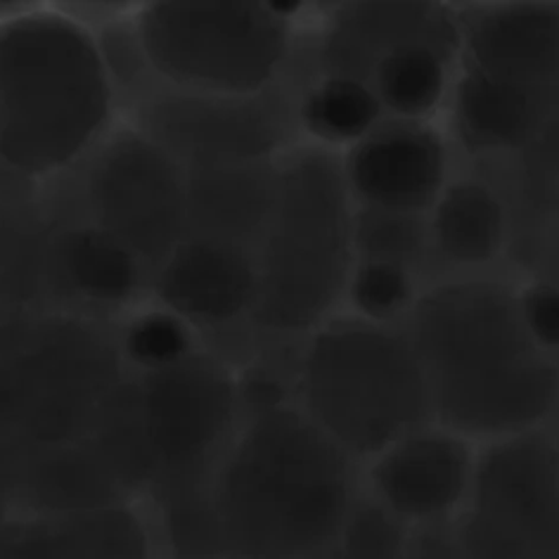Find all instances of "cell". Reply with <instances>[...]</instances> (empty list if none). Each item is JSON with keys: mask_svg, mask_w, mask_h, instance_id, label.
<instances>
[{"mask_svg": "<svg viewBox=\"0 0 559 559\" xmlns=\"http://www.w3.org/2000/svg\"><path fill=\"white\" fill-rule=\"evenodd\" d=\"M354 510L352 457L304 413L265 405L221 460L209 520L230 559H323Z\"/></svg>", "mask_w": 559, "mask_h": 559, "instance_id": "6da1fadb", "label": "cell"}, {"mask_svg": "<svg viewBox=\"0 0 559 559\" xmlns=\"http://www.w3.org/2000/svg\"><path fill=\"white\" fill-rule=\"evenodd\" d=\"M408 340L431 415L463 435L520 437L559 403V372L531 340L520 297L493 283H455L419 299Z\"/></svg>", "mask_w": 559, "mask_h": 559, "instance_id": "7a4b0ae2", "label": "cell"}, {"mask_svg": "<svg viewBox=\"0 0 559 559\" xmlns=\"http://www.w3.org/2000/svg\"><path fill=\"white\" fill-rule=\"evenodd\" d=\"M111 74L86 26L24 8L0 20V164L20 178L67 171L105 138Z\"/></svg>", "mask_w": 559, "mask_h": 559, "instance_id": "3957f363", "label": "cell"}, {"mask_svg": "<svg viewBox=\"0 0 559 559\" xmlns=\"http://www.w3.org/2000/svg\"><path fill=\"white\" fill-rule=\"evenodd\" d=\"M299 391L304 415L348 457H380L425 429L427 377L408 334L374 323H337L306 348Z\"/></svg>", "mask_w": 559, "mask_h": 559, "instance_id": "277c9868", "label": "cell"}, {"mask_svg": "<svg viewBox=\"0 0 559 559\" xmlns=\"http://www.w3.org/2000/svg\"><path fill=\"white\" fill-rule=\"evenodd\" d=\"M269 214L251 313L269 330H309L340 297L356 249L344 171L320 152L297 157L277 174Z\"/></svg>", "mask_w": 559, "mask_h": 559, "instance_id": "5b68a950", "label": "cell"}, {"mask_svg": "<svg viewBox=\"0 0 559 559\" xmlns=\"http://www.w3.org/2000/svg\"><path fill=\"white\" fill-rule=\"evenodd\" d=\"M119 377V352L88 320H0V429L15 443H72L115 401Z\"/></svg>", "mask_w": 559, "mask_h": 559, "instance_id": "8992f818", "label": "cell"}, {"mask_svg": "<svg viewBox=\"0 0 559 559\" xmlns=\"http://www.w3.org/2000/svg\"><path fill=\"white\" fill-rule=\"evenodd\" d=\"M145 64L190 93L245 97L277 76L287 55V20L269 3H150L138 17Z\"/></svg>", "mask_w": 559, "mask_h": 559, "instance_id": "52a82bcc", "label": "cell"}, {"mask_svg": "<svg viewBox=\"0 0 559 559\" xmlns=\"http://www.w3.org/2000/svg\"><path fill=\"white\" fill-rule=\"evenodd\" d=\"M455 534L467 559H559V457L528 431L474 465Z\"/></svg>", "mask_w": 559, "mask_h": 559, "instance_id": "ba28073f", "label": "cell"}, {"mask_svg": "<svg viewBox=\"0 0 559 559\" xmlns=\"http://www.w3.org/2000/svg\"><path fill=\"white\" fill-rule=\"evenodd\" d=\"M86 194L88 223L117 237L140 263L159 265L188 237V176L169 150L143 133H121L105 143Z\"/></svg>", "mask_w": 559, "mask_h": 559, "instance_id": "9c48e42d", "label": "cell"}, {"mask_svg": "<svg viewBox=\"0 0 559 559\" xmlns=\"http://www.w3.org/2000/svg\"><path fill=\"white\" fill-rule=\"evenodd\" d=\"M235 419V386L198 354L150 372L138 396V425L150 465L186 474L218 455Z\"/></svg>", "mask_w": 559, "mask_h": 559, "instance_id": "30bf717a", "label": "cell"}, {"mask_svg": "<svg viewBox=\"0 0 559 559\" xmlns=\"http://www.w3.org/2000/svg\"><path fill=\"white\" fill-rule=\"evenodd\" d=\"M445 150L425 126H380L354 145L344 166L348 192L366 209L419 216L443 192Z\"/></svg>", "mask_w": 559, "mask_h": 559, "instance_id": "8fae6325", "label": "cell"}, {"mask_svg": "<svg viewBox=\"0 0 559 559\" xmlns=\"http://www.w3.org/2000/svg\"><path fill=\"white\" fill-rule=\"evenodd\" d=\"M472 474L463 441L449 431L419 429L377 457L372 484L394 520L425 526L443 522L465 502Z\"/></svg>", "mask_w": 559, "mask_h": 559, "instance_id": "7c38bea8", "label": "cell"}, {"mask_svg": "<svg viewBox=\"0 0 559 559\" xmlns=\"http://www.w3.org/2000/svg\"><path fill=\"white\" fill-rule=\"evenodd\" d=\"M157 297L186 323L221 325L254 311L257 259L226 237H186L157 265Z\"/></svg>", "mask_w": 559, "mask_h": 559, "instance_id": "4fadbf2b", "label": "cell"}, {"mask_svg": "<svg viewBox=\"0 0 559 559\" xmlns=\"http://www.w3.org/2000/svg\"><path fill=\"white\" fill-rule=\"evenodd\" d=\"M467 67L548 95L559 81V12L538 5L488 12L472 26Z\"/></svg>", "mask_w": 559, "mask_h": 559, "instance_id": "5bb4252c", "label": "cell"}, {"mask_svg": "<svg viewBox=\"0 0 559 559\" xmlns=\"http://www.w3.org/2000/svg\"><path fill=\"white\" fill-rule=\"evenodd\" d=\"M457 131L465 145L508 150L524 145L545 119V95L469 69L457 86Z\"/></svg>", "mask_w": 559, "mask_h": 559, "instance_id": "9a60e30c", "label": "cell"}, {"mask_svg": "<svg viewBox=\"0 0 559 559\" xmlns=\"http://www.w3.org/2000/svg\"><path fill=\"white\" fill-rule=\"evenodd\" d=\"M52 251L58 275L81 299L115 306L129 301L138 289L143 263L117 237L93 223L62 230Z\"/></svg>", "mask_w": 559, "mask_h": 559, "instance_id": "2e32d148", "label": "cell"}, {"mask_svg": "<svg viewBox=\"0 0 559 559\" xmlns=\"http://www.w3.org/2000/svg\"><path fill=\"white\" fill-rule=\"evenodd\" d=\"M506 209L498 194L474 180L445 188L431 212V242L453 263L477 265L491 261L506 242Z\"/></svg>", "mask_w": 559, "mask_h": 559, "instance_id": "e0dca14e", "label": "cell"}, {"mask_svg": "<svg viewBox=\"0 0 559 559\" xmlns=\"http://www.w3.org/2000/svg\"><path fill=\"white\" fill-rule=\"evenodd\" d=\"M372 91L403 121L429 115L445 91V60L423 36H401L372 64Z\"/></svg>", "mask_w": 559, "mask_h": 559, "instance_id": "ac0fdd59", "label": "cell"}, {"mask_svg": "<svg viewBox=\"0 0 559 559\" xmlns=\"http://www.w3.org/2000/svg\"><path fill=\"white\" fill-rule=\"evenodd\" d=\"M382 103L370 81L352 74L328 76L306 93L301 121L316 138L328 143H358L377 129Z\"/></svg>", "mask_w": 559, "mask_h": 559, "instance_id": "d6986e66", "label": "cell"}, {"mask_svg": "<svg viewBox=\"0 0 559 559\" xmlns=\"http://www.w3.org/2000/svg\"><path fill=\"white\" fill-rule=\"evenodd\" d=\"M121 352L126 360L145 374L166 370L194 354L192 328L174 311L157 306V309L138 313L126 325Z\"/></svg>", "mask_w": 559, "mask_h": 559, "instance_id": "ffe728a7", "label": "cell"}, {"mask_svg": "<svg viewBox=\"0 0 559 559\" xmlns=\"http://www.w3.org/2000/svg\"><path fill=\"white\" fill-rule=\"evenodd\" d=\"M354 240L362 251V261H386L411 269L423 249L425 228L417 216L366 209L356 218Z\"/></svg>", "mask_w": 559, "mask_h": 559, "instance_id": "44dd1931", "label": "cell"}, {"mask_svg": "<svg viewBox=\"0 0 559 559\" xmlns=\"http://www.w3.org/2000/svg\"><path fill=\"white\" fill-rule=\"evenodd\" d=\"M352 301L372 323H384L413 299L411 269L386 261H360L348 277Z\"/></svg>", "mask_w": 559, "mask_h": 559, "instance_id": "7402d4cb", "label": "cell"}, {"mask_svg": "<svg viewBox=\"0 0 559 559\" xmlns=\"http://www.w3.org/2000/svg\"><path fill=\"white\" fill-rule=\"evenodd\" d=\"M524 325L543 352H559V287L536 285L520 297Z\"/></svg>", "mask_w": 559, "mask_h": 559, "instance_id": "603a6c76", "label": "cell"}, {"mask_svg": "<svg viewBox=\"0 0 559 559\" xmlns=\"http://www.w3.org/2000/svg\"><path fill=\"white\" fill-rule=\"evenodd\" d=\"M403 559H467V555L457 540L455 526L437 522L417 526L415 536H405Z\"/></svg>", "mask_w": 559, "mask_h": 559, "instance_id": "cb8c5ba5", "label": "cell"}, {"mask_svg": "<svg viewBox=\"0 0 559 559\" xmlns=\"http://www.w3.org/2000/svg\"><path fill=\"white\" fill-rule=\"evenodd\" d=\"M557 254H559V247H557ZM557 265H559V259H557Z\"/></svg>", "mask_w": 559, "mask_h": 559, "instance_id": "d4e9b609", "label": "cell"}, {"mask_svg": "<svg viewBox=\"0 0 559 559\" xmlns=\"http://www.w3.org/2000/svg\"><path fill=\"white\" fill-rule=\"evenodd\" d=\"M557 457H559V449H557Z\"/></svg>", "mask_w": 559, "mask_h": 559, "instance_id": "484cf974", "label": "cell"}]
</instances>
